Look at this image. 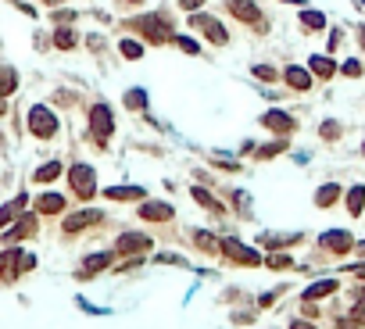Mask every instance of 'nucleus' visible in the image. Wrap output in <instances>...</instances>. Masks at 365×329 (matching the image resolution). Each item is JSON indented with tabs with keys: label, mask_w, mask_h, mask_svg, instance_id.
<instances>
[{
	"label": "nucleus",
	"mask_w": 365,
	"mask_h": 329,
	"mask_svg": "<svg viewBox=\"0 0 365 329\" xmlns=\"http://www.w3.org/2000/svg\"><path fill=\"white\" fill-rule=\"evenodd\" d=\"M29 269H36V254H29V250H4L0 254V279L4 283H14Z\"/></svg>",
	"instance_id": "1"
},
{
	"label": "nucleus",
	"mask_w": 365,
	"mask_h": 329,
	"mask_svg": "<svg viewBox=\"0 0 365 329\" xmlns=\"http://www.w3.org/2000/svg\"><path fill=\"white\" fill-rule=\"evenodd\" d=\"M25 122H29V133H33L36 140H51V136H58V115L51 111V107H43V104L29 107Z\"/></svg>",
	"instance_id": "2"
},
{
	"label": "nucleus",
	"mask_w": 365,
	"mask_h": 329,
	"mask_svg": "<svg viewBox=\"0 0 365 329\" xmlns=\"http://www.w3.org/2000/svg\"><path fill=\"white\" fill-rule=\"evenodd\" d=\"M129 29L144 33L151 43H168L172 40V25L165 22V14H144V18H133Z\"/></svg>",
	"instance_id": "3"
},
{
	"label": "nucleus",
	"mask_w": 365,
	"mask_h": 329,
	"mask_svg": "<svg viewBox=\"0 0 365 329\" xmlns=\"http://www.w3.org/2000/svg\"><path fill=\"white\" fill-rule=\"evenodd\" d=\"M190 25H194L197 33L204 36V40H212L215 47H226V43H229V33H226V29H222V22H218V18H212V14L190 11Z\"/></svg>",
	"instance_id": "4"
},
{
	"label": "nucleus",
	"mask_w": 365,
	"mask_h": 329,
	"mask_svg": "<svg viewBox=\"0 0 365 329\" xmlns=\"http://www.w3.org/2000/svg\"><path fill=\"white\" fill-rule=\"evenodd\" d=\"M115 133V115H111L108 104H93L90 107V136L97 144H108V136Z\"/></svg>",
	"instance_id": "5"
},
{
	"label": "nucleus",
	"mask_w": 365,
	"mask_h": 329,
	"mask_svg": "<svg viewBox=\"0 0 365 329\" xmlns=\"http://www.w3.org/2000/svg\"><path fill=\"white\" fill-rule=\"evenodd\" d=\"M68 179H72V190H75V197H93L97 194V172H93L90 165H72V172H68Z\"/></svg>",
	"instance_id": "6"
},
{
	"label": "nucleus",
	"mask_w": 365,
	"mask_h": 329,
	"mask_svg": "<svg viewBox=\"0 0 365 329\" xmlns=\"http://www.w3.org/2000/svg\"><path fill=\"white\" fill-rule=\"evenodd\" d=\"M226 11L233 14V18H240L244 25L262 29V11H258L255 0H226Z\"/></svg>",
	"instance_id": "7"
},
{
	"label": "nucleus",
	"mask_w": 365,
	"mask_h": 329,
	"mask_svg": "<svg viewBox=\"0 0 365 329\" xmlns=\"http://www.w3.org/2000/svg\"><path fill=\"white\" fill-rule=\"evenodd\" d=\"M144 250H151L147 233H122L115 240V254H144Z\"/></svg>",
	"instance_id": "8"
},
{
	"label": "nucleus",
	"mask_w": 365,
	"mask_h": 329,
	"mask_svg": "<svg viewBox=\"0 0 365 329\" xmlns=\"http://www.w3.org/2000/svg\"><path fill=\"white\" fill-rule=\"evenodd\" d=\"M222 254H229L233 261H240V265H262L265 258L258 254V250H251V247H244L240 240H222Z\"/></svg>",
	"instance_id": "9"
},
{
	"label": "nucleus",
	"mask_w": 365,
	"mask_h": 329,
	"mask_svg": "<svg viewBox=\"0 0 365 329\" xmlns=\"http://www.w3.org/2000/svg\"><path fill=\"white\" fill-rule=\"evenodd\" d=\"M319 247L329 250V254H347V250L355 247V240H351V233L333 229V233H323V237H319Z\"/></svg>",
	"instance_id": "10"
},
{
	"label": "nucleus",
	"mask_w": 365,
	"mask_h": 329,
	"mask_svg": "<svg viewBox=\"0 0 365 329\" xmlns=\"http://www.w3.org/2000/svg\"><path fill=\"white\" fill-rule=\"evenodd\" d=\"M36 215H18V222H14V229H4V240L8 244H18V240H25V237H33L36 233Z\"/></svg>",
	"instance_id": "11"
},
{
	"label": "nucleus",
	"mask_w": 365,
	"mask_h": 329,
	"mask_svg": "<svg viewBox=\"0 0 365 329\" xmlns=\"http://www.w3.org/2000/svg\"><path fill=\"white\" fill-rule=\"evenodd\" d=\"M97 222H104V215H101V211H93V208L75 211V215H68V218H65V233H79V229L97 226Z\"/></svg>",
	"instance_id": "12"
},
{
	"label": "nucleus",
	"mask_w": 365,
	"mask_h": 329,
	"mask_svg": "<svg viewBox=\"0 0 365 329\" xmlns=\"http://www.w3.org/2000/svg\"><path fill=\"white\" fill-rule=\"evenodd\" d=\"M283 83H287L290 90H312V72L308 68H301V65H287L283 68Z\"/></svg>",
	"instance_id": "13"
},
{
	"label": "nucleus",
	"mask_w": 365,
	"mask_h": 329,
	"mask_svg": "<svg viewBox=\"0 0 365 329\" xmlns=\"http://www.w3.org/2000/svg\"><path fill=\"white\" fill-rule=\"evenodd\" d=\"M111 261H115V250H111V254H108V250H101V254H90V258L83 261V269H79V276H83V279H93L97 272H104Z\"/></svg>",
	"instance_id": "14"
},
{
	"label": "nucleus",
	"mask_w": 365,
	"mask_h": 329,
	"mask_svg": "<svg viewBox=\"0 0 365 329\" xmlns=\"http://www.w3.org/2000/svg\"><path fill=\"white\" fill-rule=\"evenodd\" d=\"M262 125H265V129H273V133H279V136L294 133V118H290L287 111H265V115H262Z\"/></svg>",
	"instance_id": "15"
},
{
	"label": "nucleus",
	"mask_w": 365,
	"mask_h": 329,
	"mask_svg": "<svg viewBox=\"0 0 365 329\" xmlns=\"http://www.w3.org/2000/svg\"><path fill=\"white\" fill-rule=\"evenodd\" d=\"M140 218H147V222H168V218H172V205H162V200H144V205H140Z\"/></svg>",
	"instance_id": "16"
},
{
	"label": "nucleus",
	"mask_w": 365,
	"mask_h": 329,
	"mask_svg": "<svg viewBox=\"0 0 365 329\" xmlns=\"http://www.w3.org/2000/svg\"><path fill=\"white\" fill-rule=\"evenodd\" d=\"M308 72L319 75V79H333V75H337V61L326 57V54H312L308 57Z\"/></svg>",
	"instance_id": "17"
},
{
	"label": "nucleus",
	"mask_w": 365,
	"mask_h": 329,
	"mask_svg": "<svg viewBox=\"0 0 365 329\" xmlns=\"http://www.w3.org/2000/svg\"><path fill=\"white\" fill-rule=\"evenodd\" d=\"M104 197H108V200H122V205H125V200H140V197H147V190H144V186H108Z\"/></svg>",
	"instance_id": "18"
},
{
	"label": "nucleus",
	"mask_w": 365,
	"mask_h": 329,
	"mask_svg": "<svg viewBox=\"0 0 365 329\" xmlns=\"http://www.w3.org/2000/svg\"><path fill=\"white\" fill-rule=\"evenodd\" d=\"M65 211V197L61 194H40L36 197V215H58Z\"/></svg>",
	"instance_id": "19"
},
{
	"label": "nucleus",
	"mask_w": 365,
	"mask_h": 329,
	"mask_svg": "<svg viewBox=\"0 0 365 329\" xmlns=\"http://www.w3.org/2000/svg\"><path fill=\"white\" fill-rule=\"evenodd\" d=\"M25 205H29V197H14L11 205H4V208H0V229H8V222H11V218H18V215L25 211Z\"/></svg>",
	"instance_id": "20"
},
{
	"label": "nucleus",
	"mask_w": 365,
	"mask_h": 329,
	"mask_svg": "<svg viewBox=\"0 0 365 329\" xmlns=\"http://www.w3.org/2000/svg\"><path fill=\"white\" fill-rule=\"evenodd\" d=\"M75 43H79L75 29H68V25H58V29H54V47H58V51H72Z\"/></svg>",
	"instance_id": "21"
},
{
	"label": "nucleus",
	"mask_w": 365,
	"mask_h": 329,
	"mask_svg": "<svg viewBox=\"0 0 365 329\" xmlns=\"http://www.w3.org/2000/svg\"><path fill=\"white\" fill-rule=\"evenodd\" d=\"M337 197H340V186L337 183H326V186H319V194H315V205L329 208V205H337Z\"/></svg>",
	"instance_id": "22"
},
{
	"label": "nucleus",
	"mask_w": 365,
	"mask_h": 329,
	"mask_svg": "<svg viewBox=\"0 0 365 329\" xmlns=\"http://www.w3.org/2000/svg\"><path fill=\"white\" fill-rule=\"evenodd\" d=\"M333 290H337L333 279H319V283H312V287L305 290V301H319V297H329Z\"/></svg>",
	"instance_id": "23"
},
{
	"label": "nucleus",
	"mask_w": 365,
	"mask_h": 329,
	"mask_svg": "<svg viewBox=\"0 0 365 329\" xmlns=\"http://www.w3.org/2000/svg\"><path fill=\"white\" fill-rule=\"evenodd\" d=\"M301 25H305L308 33H319V29H326V14L323 11H301Z\"/></svg>",
	"instance_id": "24"
},
{
	"label": "nucleus",
	"mask_w": 365,
	"mask_h": 329,
	"mask_svg": "<svg viewBox=\"0 0 365 329\" xmlns=\"http://www.w3.org/2000/svg\"><path fill=\"white\" fill-rule=\"evenodd\" d=\"M14 90H18V75H14V68H0V97H11Z\"/></svg>",
	"instance_id": "25"
},
{
	"label": "nucleus",
	"mask_w": 365,
	"mask_h": 329,
	"mask_svg": "<svg viewBox=\"0 0 365 329\" xmlns=\"http://www.w3.org/2000/svg\"><path fill=\"white\" fill-rule=\"evenodd\" d=\"M362 208H365V186H351V190H347V211L362 215Z\"/></svg>",
	"instance_id": "26"
},
{
	"label": "nucleus",
	"mask_w": 365,
	"mask_h": 329,
	"mask_svg": "<svg viewBox=\"0 0 365 329\" xmlns=\"http://www.w3.org/2000/svg\"><path fill=\"white\" fill-rule=\"evenodd\" d=\"M61 168H65L61 161H47V165H40V168H36V176H33V179H36V183H51V179H58V176H61Z\"/></svg>",
	"instance_id": "27"
},
{
	"label": "nucleus",
	"mask_w": 365,
	"mask_h": 329,
	"mask_svg": "<svg viewBox=\"0 0 365 329\" xmlns=\"http://www.w3.org/2000/svg\"><path fill=\"white\" fill-rule=\"evenodd\" d=\"M194 200H197V205H204L208 211H215V215H218V211H226V208H222V205H218V200H215L208 190H201V186H194Z\"/></svg>",
	"instance_id": "28"
},
{
	"label": "nucleus",
	"mask_w": 365,
	"mask_h": 329,
	"mask_svg": "<svg viewBox=\"0 0 365 329\" xmlns=\"http://www.w3.org/2000/svg\"><path fill=\"white\" fill-rule=\"evenodd\" d=\"M118 51H122V57L140 61V57H144V43H136V40H122V43H118Z\"/></svg>",
	"instance_id": "29"
},
{
	"label": "nucleus",
	"mask_w": 365,
	"mask_h": 329,
	"mask_svg": "<svg viewBox=\"0 0 365 329\" xmlns=\"http://www.w3.org/2000/svg\"><path fill=\"white\" fill-rule=\"evenodd\" d=\"M125 107H129V111H144V107H147V93L144 90H129V93H125Z\"/></svg>",
	"instance_id": "30"
},
{
	"label": "nucleus",
	"mask_w": 365,
	"mask_h": 329,
	"mask_svg": "<svg viewBox=\"0 0 365 329\" xmlns=\"http://www.w3.org/2000/svg\"><path fill=\"white\" fill-rule=\"evenodd\" d=\"M265 265H268V269H276V272H279V269H290L294 261H290V254H273V258H265Z\"/></svg>",
	"instance_id": "31"
},
{
	"label": "nucleus",
	"mask_w": 365,
	"mask_h": 329,
	"mask_svg": "<svg viewBox=\"0 0 365 329\" xmlns=\"http://www.w3.org/2000/svg\"><path fill=\"white\" fill-rule=\"evenodd\" d=\"M172 43H176L179 51H186V54H201V47H197L194 40H190V36H172Z\"/></svg>",
	"instance_id": "32"
},
{
	"label": "nucleus",
	"mask_w": 365,
	"mask_h": 329,
	"mask_svg": "<svg viewBox=\"0 0 365 329\" xmlns=\"http://www.w3.org/2000/svg\"><path fill=\"white\" fill-rule=\"evenodd\" d=\"M279 150H287V140H276V144H268V147H262L258 150V158H276Z\"/></svg>",
	"instance_id": "33"
},
{
	"label": "nucleus",
	"mask_w": 365,
	"mask_h": 329,
	"mask_svg": "<svg viewBox=\"0 0 365 329\" xmlns=\"http://www.w3.org/2000/svg\"><path fill=\"white\" fill-rule=\"evenodd\" d=\"M255 79L273 83V79H276V68H268V65H255Z\"/></svg>",
	"instance_id": "34"
},
{
	"label": "nucleus",
	"mask_w": 365,
	"mask_h": 329,
	"mask_svg": "<svg viewBox=\"0 0 365 329\" xmlns=\"http://www.w3.org/2000/svg\"><path fill=\"white\" fill-rule=\"evenodd\" d=\"M319 133H323V140H337L340 136V122H323Z\"/></svg>",
	"instance_id": "35"
},
{
	"label": "nucleus",
	"mask_w": 365,
	"mask_h": 329,
	"mask_svg": "<svg viewBox=\"0 0 365 329\" xmlns=\"http://www.w3.org/2000/svg\"><path fill=\"white\" fill-rule=\"evenodd\" d=\"M344 75H351V79H358V75H362V61H358V57L344 61Z\"/></svg>",
	"instance_id": "36"
},
{
	"label": "nucleus",
	"mask_w": 365,
	"mask_h": 329,
	"mask_svg": "<svg viewBox=\"0 0 365 329\" xmlns=\"http://www.w3.org/2000/svg\"><path fill=\"white\" fill-rule=\"evenodd\" d=\"M179 8H183V11H201L204 0H179Z\"/></svg>",
	"instance_id": "37"
},
{
	"label": "nucleus",
	"mask_w": 365,
	"mask_h": 329,
	"mask_svg": "<svg viewBox=\"0 0 365 329\" xmlns=\"http://www.w3.org/2000/svg\"><path fill=\"white\" fill-rule=\"evenodd\" d=\"M362 304H355V322H362L365 326V297H358Z\"/></svg>",
	"instance_id": "38"
},
{
	"label": "nucleus",
	"mask_w": 365,
	"mask_h": 329,
	"mask_svg": "<svg viewBox=\"0 0 365 329\" xmlns=\"http://www.w3.org/2000/svg\"><path fill=\"white\" fill-rule=\"evenodd\" d=\"M340 47V29H333V36H329V51H337Z\"/></svg>",
	"instance_id": "39"
},
{
	"label": "nucleus",
	"mask_w": 365,
	"mask_h": 329,
	"mask_svg": "<svg viewBox=\"0 0 365 329\" xmlns=\"http://www.w3.org/2000/svg\"><path fill=\"white\" fill-rule=\"evenodd\" d=\"M290 329H315V326H312V322H305V319H294V322H290Z\"/></svg>",
	"instance_id": "40"
},
{
	"label": "nucleus",
	"mask_w": 365,
	"mask_h": 329,
	"mask_svg": "<svg viewBox=\"0 0 365 329\" xmlns=\"http://www.w3.org/2000/svg\"><path fill=\"white\" fill-rule=\"evenodd\" d=\"M358 43H362V51H365V25H358Z\"/></svg>",
	"instance_id": "41"
},
{
	"label": "nucleus",
	"mask_w": 365,
	"mask_h": 329,
	"mask_svg": "<svg viewBox=\"0 0 365 329\" xmlns=\"http://www.w3.org/2000/svg\"><path fill=\"white\" fill-rule=\"evenodd\" d=\"M351 272H355L358 279H365V265H355V269H351Z\"/></svg>",
	"instance_id": "42"
},
{
	"label": "nucleus",
	"mask_w": 365,
	"mask_h": 329,
	"mask_svg": "<svg viewBox=\"0 0 365 329\" xmlns=\"http://www.w3.org/2000/svg\"><path fill=\"white\" fill-rule=\"evenodd\" d=\"M283 4H305V0H283Z\"/></svg>",
	"instance_id": "43"
},
{
	"label": "nucleus",
	"mask_w": 365,
	"mask_h": 329,
	"mask_svg": "<svg viewBox=\"0 0 365 329\" xmlns=\"http://www.w3.org/2000/svg\"><path fill=\"white\" fill-rule=\"evenodd\" d=\"M358 254H365V240H362V244H358Z\"/></svg>",
	"instance_id": "44"
},
{
	"label": "nucleus",
	"mask_w": 365,
	"mask_h": 329,
	"mask_svg": "<svg viewBox=\"0 0 365 329\" xmlns=\"http://www.w3.org/2000/svg\"><path fill=\"white\" fill-rule=\"evenodd\" d=\"M125 4H144V0H125Z\"/></svg>",
	"instance_id": "45"
},
{
	"label": "nucleus",
	"mask_w": 365,
	"mask_h": 329,
	"mask_svg": "<svg viewBox=\"0 0 365 329\" xmlns=\"http://www.w3.org/2000/svg\"><path fill=\"white\" fill-rule=\"evenodd\" d=\"M0 115H4V97H0Z\"/></svg>",
	"instance_id": "46"
},
{
	"label": "nucleus",
	"mask_w": 365,
	"mask_h": 329,
	"mask_svg": "<svg viewBox=\"0 0 365 329\" xmlns=\"http://www.w3.org/2000/svg\"><path fill=\"white\" fill-rule=\"evenodd\" d=\"M47 4H61V0H47Z\"/></svg>",
	"instance_id": "47"
},
{
	"label": "nucleus",
	"mask_w": 365,
	"mask_h": 329,
	"mask_svg": "<svg viewBox=\"0 0 365 329\" xmlns=\"http://www.w3.org/2000/svg\"><path fill=\"white\" fill-rule=\"evenodd\" d=\"M362 154H365V147H362Z\"/></svg>",
	"instance_id": "48"
}]
</instances>
